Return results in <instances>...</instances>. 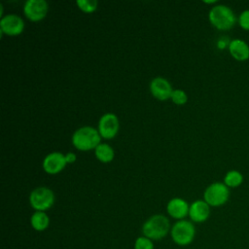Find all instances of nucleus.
Returning a JSON list of instances; mask_svg holds the SVG:
<instances>
[{
    "label": "nucleus",
    "instance_id": "obj_1",
    "mask_svg": "<svg viewBox=\"0 0 249 249\" xmlns=\"http://www.w3.org/2000/svg\"><path fill=\"white\" fill-rule=\"evenodd\" d=\"M98 130L92 126H82L75 130L72 135V144L79 151H90L95 149L101 142Z\"/></svg>",
    "mask_w": 249,
    "mask_h": 249
},
{
    "label": "nucleus",
    "instance_id": "obj_2",
    "mask_svg": "<svg viewBox=\"0 0 249 249\" xmlns=\"http://www.w3.org/2000/svg\"><path fill=\"white\" fill-rule=\"evenodd\" d=\"M168 218L161 214H156L147 219L142 226V233L151 240H160L170 231Z\"/></svg>",
    "mask_w": 249,
    "mask_h": 249
},
{
    "label": "nucleus",
    "instance_id": "obj_3",
    "mask_svg": "<svg viewBox=\"0 0 249 249\" xmlns=\"http://www.w3.org/2000/svg\"><path fill=\"white\" fill-rule=\"evenodd\" d=\"M210 23L219 30L231 29L236 21V16L234 12L227 5L219 4L212 7L208 14Z\"/></svg>",
    "mask_w": 249,
    "mask_h": 249
},
{
    "label": "nucleus",
    "instance_id": "obj_4",
    "mask_svg": "<svg viewBox=\"0 0 249 249\" xmlns=\"http://www.w3.org/2000/svg\"><path fill=\"white\" fill-rule=\"evenodd\" d=\"M170 235L173 242L177 245L187 246L195 239L196 228L191 221L179 220L171 227Z\"/></svg>",
    "mask_w": 249,
    "mask_h": 249
},
{
    "label": "nucleus",
    "instance_id": "obj_5",
    "mask_svg": "<svg viewBox=\"0 0 249 249\" xmlns=\"http://www.w3.org/2000/svg\"><path fill=\"white\" fill-rule=\"evenodd\" d=\"M230 198V188L222 182L210 184L203 193V200L211 207L224 205Z\"/></svg>",
    "mask_w": 249,
    "mask_h": 249
},
{
    "label": "nucleus",
    "instance_id": "obj_6",
    "mask_svg": "<svg viewBox=\"0 0 249 249\" xmlns=\"http://www.w3.org/2000/svg\"><path fill=\"white\" fill-rule=\"evenodd\" d=\"M29 203L36 211H46L54 203V194L47 187H38L29 195Z\"/></svg>",
    "mask_w": 249,
    "mask_h": 249
},
{
    "label": "nucleus",
    "instance_id": "obj_7",
    "mask_svg": "<svg viewBox=\"0 0 249 249\" xmlns=\"http://www.w3.org/2000/svg\"><path fill=\"white\" fill-rule=\"evenodd\" d=\"M120 128V123L117 115L114 113H106L102 115L98 121V132L104 139L114 138Z\"/></svg>",
    "mask_w": 249,
    "mask_h": 249
},
{
    "label": "nucleus",
    "instance_id": "obj_8",
    "mask_svg": "<svg viewBox=\"0 0 249 249\" xmlns=\"http://www.w3.org/2000/svg\"><path fill=\"white\" fill-rule=\"evenodd\" d=\"M22 11L30 21H40L46 18L49 5L45 0H27L23 5Z\"/></svg>",
    "mask_w": 249,
    "mask_h": 249
},
{
    "label": "nucleus",
    "instance_id": "obj_9",
    "mask_svg": "<svg viewBox=\"0 0 249 249\" xmlns=\"http://www.w3.org/2000/svg\"><path fill=\"white\" fill-rule=\"evenodd\" d=\"M24 29L23 19L15 14L3 16L0 19V32L8 36H17L22 33Z\"/></svg>",
    "mask_w": 249,
    "mask_h": 249
},
{
    "label": "nucleus",
    "instance_id": "obj_10",
    "mask_svg": "<svg viewBox=\"0 0 249 249\" xmlns=\"http://www.w3.org/2000/svg\"><path fill=\"white\" fill-rule=\"evenodd\" d=\"M67 161L65 159V155L60 152H53L48 154L42 162L43 169L48 174H57L61 172L66 166Z\"/></svg>",
    "mask_w": 249,
    "mask_h": 249
},
{
    "label": "nucleus",
    "instance_id": "obj_11",
    "mask_svg": "<svg viewBox=\"0 0 249 249\" xmlns=\"http://www.w3.org/2000/svg\"><path fill=\"white\" fill-rule=\"evenodd\" d=\"M150 91L155 98L164 101L171 98L173 89L165 78L156 77L150 83Z\"/></svg>",
    "mask_w": 249,
    "mask_h": 249
},
{
    "label": "nucleus",
    "instance_id": "obj_12",
    "mask_svg": "<svg viewBox=\"0 0 249 249\" xmlns=\"http://www.w3.org/2000/svg\"><path fill=\"white\" fill-rule=\"evenodd\" d=\"M189 203L181 197L171 198L166 205V211L168 215L178 221L184 220V218L189 215Z\"/></svg>",
    "mask_w": 249,
    "mask_h": 249
},
{
    "label": "nucleus",
    "instance_id": "obj_13",
    "mask_svg": "<svg viewBox=\"0 0 249 249\" xmlns=\"http://www.w3.org/2000/svg\"><path fill=\"white\" fill-rule=\"evenodd\" d=\"M210 216V206L203 199L195 200L189 209V217L192 222L203 223Z\"/></svg>",
    "mask_w": 249,
    "mask_h": 249
},
{
    "label": "nucleus",
    "instance_id": "obj_14",
    "mask_svg": "<svg viewBox=\"0 0 249 249\" xmlns=\"http://www.w3.org/2000/svg\"><path fill=\"white\" fill-rule=\"evenodd\" d=\"M230 54L237 61L249 59V45L242 39H232L228 47Z\"/></svg>",
    "mask_w": 249,
    "mask_h": 249
},
{
    "label": "nucleus",
    "instance_id": "obj_15",
    "mask_svg": "<svg viewBox=\"0 0 249 249\" xmlns=\"http://www.w3.org/2000/svg\"><path fill=\"white\" fill-rule=\"evenodd\" d=\"M31 227L37 231H43L50 225V218L44 211H35L30 218Z\"/></svg>",
    "mask_w": 249,
    "mask_h": 249
},
{
    "label": "nucleus",
    "instance_id": "obj_16",
    "mask_svg": "<svg viewBox=\"0 0 249 249\" xmlns=\"http://www.w3.org/2000/svg\"><path fill=\"white\" fill-rule=\"evenodd\" d=\"M94 155L99 161H101L103 163H108L114 160L115 152L109 144L100 143L94 149Z\"/></svg>",
    "mask_w": 249,
    "mask_h": 249
},
{
    "label": "nucleus",
    "instance_id": "obj_17",
    "mask_svg": "<svg viewBox=\"0 0 249 249\" xmlns=\"http://www.w3.org/2000/svg\"><path fill=\"white\" fill-rule=\"evenodd\" d=\"M243 183V175L238 170L232 169L226 173L224 184L229 188H237Z\"/></svg>",
    "mask_w": 249,
    "mask_h": 249
},
{
    "label": "nucleus",
    "instance_id": "obj_18",
    "mask_svg": "<svg viewBox=\"0 0 249 249\" xmlns=\"http://www.w3.org/2000/svg\"><path fill=\"white\" fill-rule=\"evenodd\" d=\"M76 5L82 12L90 14L97 9L98 2L96 0H77Z\"/></svg>",
    "mask_w": 249,
    "mask_h": 249
},
{
    "label": "nucleus",
    "instance_id": "obj_19",
    "mask_svg": "<svg viewBox=\"0 0 249 249\" xmlns=\"http://www.w3.org/2000/svg\"><path fill=\"white\" fill-rule=\"evenodd\" d=\"M171 100L176 105H184L188 101V95L183 89H173L171 94Z\"/></svg>",
    "mask_w": 249,
    "mask_h": 249
},
{
    "label": "nucleus",
    "instance_id": "obj_20",
    "mask_svg": "<svg viewBox=\"0 0 249 249\" xmlns=\"http://www.w3.org/2000/svg\"><path fill=\"white\" fill-rule=\"evenodd\" d=\"M134 249H154L153 240L146 236H139L134 242Z\"/></svg>",
    "mask_w": 249,
    "mask_h": 249
},
{
    "label": "nucleus",
    "instance_id": "obj_21",
    "mask_svg": "<svg viewBox=\"0 0 249 249\" xmlns=\"http://www.w3.org/2000/svg\"><path fill=\"white\" fill-rule=\"evenodd\" d=\"M237 21L239 26L242 29L249 31V9L244 10L240 13V15L238 16Z\"/></svg>",
    "mask_w": 249,
    "mask_h": 249
},
{
    "label": "nucleus",
    "instance_id": "obj_22",
    "mask_svg": "<svg viewBox=\"0 0 249 249\" xmlns=\"http://www.w3.org/2000/svg\"><path fill=\"white\" fill-rule=\"evenodd\" d=\"M65 159H66V161H67V163H73V162H75L76 161V160H77V157H76V155L74 154V153H67L66 155H65Z\"/></svg>",
    "mask_w": 249,
    "mask_h": 249
},
{
    "label": "nucleus",
    "instance_id": "obj_23",
    "mask_svg": "<svg viewBox=\"0 0 249 249\" xmlns=\"http://www.w3.org/2000/svg\"><path fill=\"white\" fill-rule=\"evenodd\" d=\"M230 42H231V41H224L223 39H221V40H219V41H218L217 46H218V48H219V49H225L226 47H229Z\"/></svg>",
    "mask_w": 249,
    "mask_h": 249
},
{
    "label": "nucleus",
    "instance_id": "obj_24",
    "mask_svg": "<svg viewBox=\"0 0 249 249\" xmlns=\"http://www.w3.org/2000/svg\"><path fill=\"white\" fill-rule=\"evenodd\" d=\"M204 3H206V4H215L217 1L216 0H211V1H203Z\"/></svg>",
    "mask_w": 249,
    "mask_h": 249
}]
</instances>
